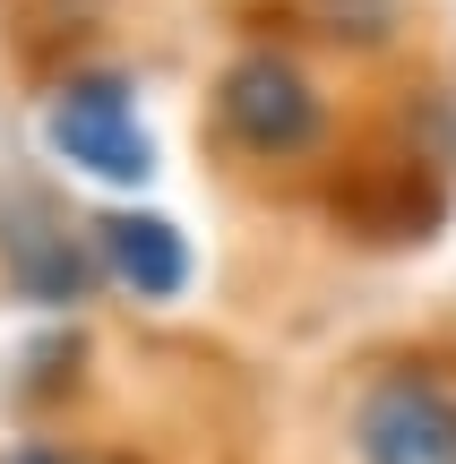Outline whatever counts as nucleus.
Masks as SVG:
<instances>
[{"instance_id": "39448f33", "label": "nucleus", "mask_w": 456, "mask_h": 464, "mask_svg": "<svg viewBox=\"0 0 456 464\" xmlns=\"http://www.w3.org/2000/svg\"><path fill=\"white\" fill-rule=\"evenodd\" d=\"M9 464H95V456H61V448H17Z\"/></svg>"}, {"instance_id": "7ed1b4c3", "label": "nucleus", "mask_w": 456, "mask_h": 464, "mask_svg": "<svg viewBox=\"0 0 456 464\" xmlns=\"http://www.w3.org/2000/svg\"><path fill=\"white\" fill-rule=\"evenodd\" d=\"M216 103H224V130H233L241 147H258V155H293V147H310V138H319V95H310L302 69L276 61V52L233 61Z\"/></svg>"}, {"instance_id": "f03ea898", "label": "nucleus", "mask_w": 456, "mask_h": 464, "mask_svg": "<svg viewBox=\"0 0 456 464\" xmlns=\"http://www.w3.org/2000/svg\"><path fill=\"white\" fill-rule=\"evenodd\" d=\"M354 448L362 464H456V396L440 379H379L354 413Z\"/></svg>"}, {"instance_id": "f257e3e1", "label": "nucleus", "mask_w": 456, "mask_h": 464, "mask_svg": "<svg viewBox=\"0 0 456 464\" xmlns=\"http://www.w3.org/2000/svg\"><path fill=\"white\" fill-rule=\"evenodd\" d=\"M44 138H52L61 164L95 172V181H147L155 172V138H147V121H138V103H130L121 78H69L61 95H52Z\"/></svg>"}, {"instance_id": "20e7f679", "label": "nucleus", "mask_w": 456, "mask_h": 464, "mask_svg": "<svg viewBox=\"0 0 456 464\" xmlns=\"http://www.w3.org/2000/svg\"><path fill=\"white\" fill-rule=\"evenodd\" d=\"M95 241H103V266H112L138 301H172L189 284V241L164 216H103Z\"/></svg>"}]
</instances>
